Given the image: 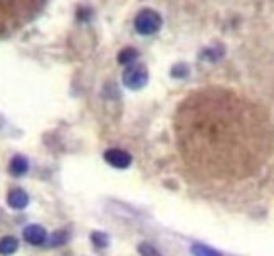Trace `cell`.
Instances as JSON below:
<instances>
[{
	"label": "cell",
	"instance_id": "cell-12",
	"mask_svg": "<svg viewBox=\"0 0 274 256\" xmlns=\"http://www.w3.org/2000/svg\"><path fill=\"white\" fill-rule=\"evenodd\" d=\"M67 239H69V236H67L66 231H56L49 236V244L51 246H62V244L67 243Z\"/></svg>",
	"mask_w": 274,
	"mask_h": 256
},
{
	"label": "cell",
	"instance_id": "cell-6",
	"mask_svg": "<svg viewBox=\"0 0 274 256\" xmlns=\"http://www.w3.org/2000/svg\"><path fill=\"white\" fill-rule=\"evenodd\" d=\"M24 239L27 241L29 244H32V246H41V244L46 243L47 239V233L46 229L39 226V224H30L24 229Z\"/></svg>",
	"mask_w": 274,
	"mask_h": 256
},
{
	"label": "cell",
	"instance_id": "cell-4",
	"mask_svg": "<svg viewBox=\"0 0 274 256\" xmlns=\"http://www.w3.org/2000/svg\"><path fill=\"white\" fill-rule=\"evenodd\" d=\"M135 25L141 34H153L160 27V17L155 12H151V10H143L136 17Z\"/></svg>",
	"mask_w": 274,
	"mask_h": 256
},
{
	"label": "cell",
	"instance_id": "cell-11",
	"mask_svg": "<svg viewBox=\"0 0 274 256\" xmlns=\"http://www.w3.org/2000/svg\"><path fill=\"white\" fill-rule=\"evenodd\" d=\"M91 241L96 248H106L109 244V238L106 233L94 231V233H91Z\"/></svg>",
	"mask_w": 274,
	"mask_h": 256
},
{
	"label": "cell",
	"instance_id": "cell-7",
	"mask_svg": "<svg viewBox=\"0 0 274 256\" xmlns=\"http://www.w3.org/2000/svg\"><path fill=\"white\" fill-rule=\"evenodd\" d=\"M7 204L15 209V211H20V209H25L29 204V196L27 192L22 189H12L7 194Z\"/></svg>",
	"mask_w": 274,
	"mask_h": 256
},
{
	"label": "cell",
	"instance_id": "cell-5",
	"mask_svg": "<svg viewBox=\"0 0 274 256\" xmlns=\"http://www.w3.org/2000/svg\"><path fill=\"white\" fill-rule=\"evenodd\" d=\"M104 160L114 169H126L131 165V155L121 149H109L104 152Z\"/></svg>",
	"mask_w": 274,
	"mask_h": 256
},
{
	"label": "cell",
	"instance_id": "cell-8",
	"mask_svg": "<svg viewBox=\"0 0 274 256\" xmlns=\"http://www.w3.org/2000/svg\"><path fill=\"white\" fill-rule=\"evenodd\" d=\"M29 170V160L25 159L24 155H15L12 157V160H10L9 164V172L12 174L14 177H22L27 174Z\"/></svg>",
	"mask_w": 274,
	"mask_h": 256
},
{
	"label": "cell",
	"instance_id": "cell-13",
	"mask_svg": "<svg viewBox=\"0 0 274 256\" xmlns=\"http://www.w3.org/2000/svg\"><path fill=\"white\" fill-rule=\"evenodd\" d=\"M192 253L193 256H220V253H217L215 249L204 246V244H195V246L192 248Z\"/></svg>",
	"mask_w": 274,
	"mask_h": 256
},
{
	"label": "cell",
	"instance_id": "cell-9",
	"mask_svg": "<svg viewBox=\"0 0 274 256\" xmlns=\"http://www.w3.org/2000/svg\"><path fill=\"white\" fill-rule=\"evenodd\" d=\"M19 249V239L14 236H4L0 238V254L10 256Z\"/></svg>",
	"mask_w": 274,
	"mask_h": 256
},
{
	"label": "cell",
	"instance_id": "cell-10",
	"mask_svg": "<svg viewBox=\"0 0 274 256\" xmlns=\"http://www.w3.org/2000/svg\"><path fill=\"white\" fill-rule=\"evenodd\" d=\"M136 57H138V52H136L135 49H131V48H126L120 52L118 61L121 62V64H131L133 61H136Z\"/></svg>",
	"mask_w": 274,
	"mask_h": 256
},
{
	"label": "cell",
	"instance_id": "cell-1",
	"mask_svg": "<svg viewBox=\"0 0 274 256\" xmlns=\"http://www.w3.org/2000/svg\"><path fill=\"white\" fill-rule=\"evenodd\" d=\"M177 133L185 152L215 175H244L261 164L271 127L256 104L225 90L193 93L177 113Z\"/></svg>",
	"mask_w": 274,
	"mask_h": 256
},
{
	"label": "cell",
	"instance_id": "cell-2",
	"mask_svg": "<svg viewBox=\"0 0 274 256\" xmlns=\"http://www.w3.org/2000/svg\"><path fill=\"white\" fill-rule=\"evenodd\" d=\"M47 0H0V35L24 27L37 15Z\"/></svg>",
	"mask_w": 274,
	"mask_h": 256
},
{
	"label": "cell",
	"instance_id": "cell-3",
	"mask_svg": "<svg viewBox=\"0 0 274 256\" xmlns=\"http://www.w3.org/2000/svg\"><path fill=\"white\" fill-rule=\"evenodd\" d=\"M146 67L141 64H131L123 75V83L131 90H138L146 83Z\"/></svg>",
	"mask_w": 274,
	"mask_h": 256
},
{
	"label": "cell",
	"instance_id": "cell-14",
	"mask_svg": "<svg viewBox=\"0 0 274 256\" xmlns=\"http://www.w3.org/2000/svg\"><path fill=\"white\" fill-rule=\"evenodd\" d=\"M138 251L141 256H162L160 251L155 246H151L150 243H141L138 246Z\"/></svg>",
	"mask_w": 274,
	"mask_h": 256
}]
</instances>
